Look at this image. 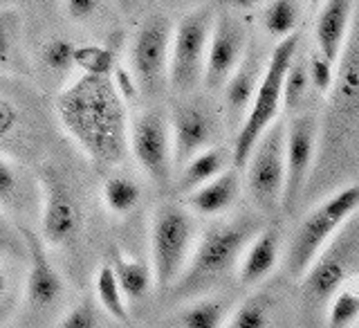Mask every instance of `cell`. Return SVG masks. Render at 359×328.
<instances>
[{
	"label": "cell",
	"mask_w": 359,
	"mask_h": 328,
	"mask_svg": "<svg viewBox=\"0 0 359 328\" xmlns=\"http://www.w3.org/2000/svg\"><path fill=\"white\" fill-rule=\"evenodd\" d=\"M56 115L65 133L97 169H112L126 157V99L110 77H76L56 99Z\"/></svg>",
	"instance_id": "1"
},
{
	"label": "cell",
	"mask_w": 359,
	"mask_h": 328,
	"mask_svg": "<svg viewBox=\"0 0 359 328\" xmlns=\"http://www.w3.org/2000/svg\"><path fill=\"white\" fill-rule=\"evenodd\" d=\"M258 230H261V221L256 216H238L209 225L196 239L187 268L171 286L173 295L198 297L218 286L238 268L247 243L254 239Z\"/></svg>",
	"instance_id": "2"
},
{
	"label": "cell",
	"mask_w": 359,
	"mask_h": 328,
	"mask_svg": "<svg viewBox=\"0 0 359 328\" xmlns=\"http://www.w3.org/2000/svg\"><path fill=\"white\" fill-rule=\"evenodd\" d=\"M196 239V214L187 205L164 202L153 211L149 223V247L153 279L160 290H168L182 275Z\"/></svg>",
	"instance_id": "3"
},
{
	"label": "cell",
	"mask_w": 359,
	"mask_h": 328,
	"mask_svg": "<svg viewBox=\"0 0 359 328\" xmlns=\"http://www.w3.org/2000/svg\"><path fill=\"white\" fill-rule=\"evenodd\" d=\"M297 48H299V34L292 32L278 41L272 56H269L261 81H258V88L252 97V104L241 122L238 135H236V142H233V166L236 169L245 166L256 140L261 138L265 129L276 119L280 104H283V79H285L290 63L294 61Z\"/></svg>",
	"instance_id": "4"
},
{
	"label": "cell",
	"mask_w": 359,
	"mask_h": 328,
	"mask_svg": "<svg viewBox=\"0 0 359 328\" xmlns=\"http://www.w3.org/2000/svg\"><path fill=\"white\" fill-rule=\"evenodd\" d=\"M353 277H359V214L355 211L303 273V299L310 306H323Z\"/></svg>",
	"instance_id": "5"
},
{
	"label": "cell",
	"mask_w": 359,
	"mask_h": 328,
	"mask_svg": "<svg viewBox=\"0 0 359 328\" xmlns=\"http://www.w3.org/2000/svg\"><path fill=\"white\" fill-rule=\"evenodd\" d=\"M359 207V185H351L334 196L323 200L317 209H312L292 236L287 250V270L292 277H303L314 256L330 241V236L341 228L353 211Z\"/></svg>",
	"instance_id": "6"
},
{
	"label": "cell",
	"mask_w": 359,
	"mask_h": 328,
	"mask_svg": "<svg viewBox=\"0 0 359 328\" xmlns=\"http://www.w3.org/2000/svg\"><path fill=\"white\" fill-rule=\"evenodd\" d=\"M213 18H216L213 7L202 5L173 25L171 54H168V86L180 95H191L202 81Z\"/></svg>",
	"instance_id": "7"
},
{
	"label": "cell",
	"mask_w": 359,
	"mask_h": 328,
	"mask_svg": "<svg viewBox=\"0 0 359 328\" xmlns=\"http://www.w3.org/2000/svg\"><path fill=\"white\" fill-rule=\"evenodd\" d=\"M285 131L280 119H274L256 140L245 162V187L254 205L269 214L283 200L285 187Z\"/></svg>",
	"instance_id": "8"
},
{
	"label": "cell",
	"mask_w": 359,
	"mask_h": 328,
	"mask_svg": "<svg viewBox=\"0 0 359 328\" xmlns=\"http://www.w3.org/2000/svg\"><path fill=\"white\" fill-rule=\"evenodd\" d=\"M128 151L155 187H171L175 160L171 119L164 110H142L128 122Z\"/></svg>",
	"instance_id": "9"
},
{
	"label": "cell",
	"mask_w": 359,
	"mask_h": 328,
	"mask_svg": "<svg viewBox=\"0 0 359 328\" xmlns=\"http://www.w3.org/2000/svg\"><path fill=\"white\" fill-rule=\"evenodd\" d=\"M173 22L166 14H151L140 22L128 45L130 72L144 95H160L168 84V54H171Z\"/></svg>",
	"instance_id": "10"
},
{
	"label": "cell",
	"mask_w": 359,
	"mask_h": 328,
	"mask_svg": "<svg viewBox=\"0 0 359 328\" xmlns=\"http://www.w3.org/2000/svg\"><path fill=\"white\" fill-rule=\"evenodd\" d=\"M36 187L41 202V239L54 247L72 243L81 225V211L65 176L56 166L45 164L36 176Z\"/></svg>",
	"instance_id": "11"
},
{
	"label": "cell",
	"mask_w": 359,
	"mask_h": 328,
	"mask_svg": "<svg viewBox=\"0 0 359 328\" xmlns=\"http://www.w3.org/2000/svg\"><path fill=\"white\" fill-rule=\"evenodd\" d=\"M247 50V29L243 22L231 16L229 11H220L213 18L211 37L207 45L205 72L202 84L209 90H218L224 86L229 74L236 70Z\"/></svg>",
	"instance_id": "12"
},
{
	"label": "cell",
	"mask_w": 359,
	"mask_h": 328,
	"mask_svg": "<svg viewBox=\"0 0 359 328\" xmlns=\"http://www.w3.org/2000/svg\"><path fill=\"white\" fill-rule=\"evenodd\" d=\"M171 138L175 166L184 164L191 155L216 144L218 119L202 99L187 97L171 112Z\"/></svg>",
	"instance_id": "13"
},
{
	"label": "cell",
	"mask_w": 359,
	"mask_h": 328,
	"mask_svg": "<svg viewBox=\"0 0 359 328\" xmlns=\"http://www.w3.org/2000/svg\"><path fill=\"white\" fill-rule=\"evenodd\" d=\"M18 234L29 258V270H27V281H25L27 303L36 310H45L61 299L63 279L59 275V270L54 268L52 258L48 254V243L41 239V234L32 232L25 225H20Z\"/></svg>",
	"instance_id": "14"
},
{
	"label": "cell",
	"mask_w": 359,
	"mask_h": 328,
	"mask_svg": "<svg viewBox=\"0 0 359 328\" xmlns=\"http://www.w3.org/2000/svg\"><path fill=\"white\" fill-rule=\"evenodd\" d=\"M314 142H317V126L314 119L303 115L297 117L285 131V187L280 205L285 209L294 207L312 166Z\"/></svg>",
	"instance_id": "15"
},
{
	"label": "cell",
	"mask_w": 359,
	"mask_h": 328,
	"mask_svg": "<svg viewBox=\"0 0 359 328\" xmlns=\"http://www.w3.org/2000/svg\"><path fill=\"white\" fill-rule=\"evenodd\" d=\"M241 194V176L238 169H222L218 176L209 178L207 183L198 185L184 194V205L196 214V216H220L236 202Z\"/></svg>",
	"instance_id": "16"
},
{
	"label": "cell",
	"mask_w": 359,
	"mask_h": 328,
	"mask_svg": "<svg viewBox=\"0 0 359 328\" xmlns=\"http://www.w3.org/2000/svg\"><path fill=\"white\" fill-rule=\"evenodd\" d=\"M263 63L261 54L256 50H245V56L236 70L224 81V108H227L229 122H243L247 108L252 104V97L258 88V81L263 77Z\"/></svg>",
	"instance_id": "17"
},
{
	"label": "cell",
	"mask_w": 359,
	"mask_h": 328,
	"mask_svg": "<svg viewBox=\"0 0 359 328\" xmlns=\"http://www.w3.org/2000/svg\"><path fill=\"white\" fill-rule=\"evenodd\" d=\"M280 254V239L274 228H261L247 243L238 261V281L243 286H256L274 273Z\"/></svg>",
	"instance_id": "18"
},
{
	"label": "cell",
	"mask_w": 359,
	"mask_h": 328,
	"mask_svg": "<svg viewBox=\"0 0 359 328\" xmlns=\"http://www.w3.org/2000/svg\"><path fill=\"white\" fill-rule=\"evenodd\" d=\"M321 11L314 25V37H317L319 52L334 63L339 59L341 45L346 41L348 25H351L353 0H323Z\"/></svg>",
	"instance_id": "19"
},
{
	"label": "cell",
	"mask_w": 359,
	"mask_h": 328,
	"mask_svg": "<svg viewBox=\"0 0 359 328\" xmlns=\"http://www.w3.org/2000/svg\"><path fill=\"white\" fill-rule=\"evenodd\" d=\"M180 176H177V191L189 194L191 189L198 185L207 183L209 178L218 176L222 169H227V155L218 146H207V149L198 151L191 155L184 164H180Z\"/></svg>",
	"instance_id": "20"
},
{
	"label": "cell",
	"mask_w": 359,
	"mask_h": 328,
	"mask_svg": "<svg viewBox=\"0 0 359 328\" xmlns=\"http://www.w3.org/2000/svg\"><path fill=\"white\" fill-rule=\"evenodd\" d=\"M112 270H115L119 286H121L123 295H126V299L130 303L142 301L146 295H149V290L155 284L151 265L146 261H142V258H137V256L126 254V252H119L115 256Z\"/></svg>",
	"instance_id": "21"
},
{
	"label": "cell",
	"mask_w": 359,
	"mask_h": 328,
	"mask_svg": "<svg viewBox=\"0 0 359 328\" xmlns=\"http://www.w3.org/2000/svg\"><path fill=\"white\" fill-rule=\"evenodd\" d=\"M29 205L27 176L22 169L11 162L9 157L0 155V209L5 214H20Z\"/></svg>",
	"instance_id": "22"
},
{
	"label": "cell",
	"mask_w": 359,
	"mask_h": 328,
	"mask_svg": "<svg viewBox=\"0 0 359 328\" xmlns=\"http://www.w3.org/2000/svg\"><path fill=\"white\" fill-rule=\"evenodd\" d=\"M101 200L112 216H128L142 200V187L130 176H110L101 187Z\"/></svg>",
	"instance_id": "23"
},
{
	"label": "cell",
	"mask_w": 359,
	"mask_h": 328,
	"mask_svg": "<svg viewBox=\"0 0 359 328\" xmlns=\"http://www.w3.org/2000/svg\"><path fill=\"white\" fill-rule=\"evenodd\" d=\"M95 292L97 303L108 317L117 322H128V299L117 281V275L112 265H101L95 277Z\"/></svg>",
	"instance_id": "24"
},
{
	"label": "cell",
	"mask_w": 359,
	"mask_h": 328,
	"mask_svg": "<svg viewBox=\"0 0 359 328\" xmlns=\"http://www.w3.org/2000/svg\"><path fill=\"white\" fill-rule=\"evenodd\" d=\"M227 322V303L218 297H200L177 313L175 324L182 328H218Z\"/></svg>",
	"instance_id": "25"
},
{
	"label": "cell",
	"mask_w": 359,
	"mask_h": 328,
	"mask_svg": "<svg viewBox=\"0 0 359 328\" xmlns=\"http://www.w3.org/2000/svg\"><path fill=\"white\" fill-rule=\"evenodd\" d=\"M263 29L269 37L283 39L294 32L299 22V5L297 0H269L263 9Z\"/></svg>",
	"instance_id": "26"
},
{
	"label": "cell",
	"mask_w": 359,
	"mask_h": 328,
	"mask_svg": "<svg viewBox=\"0 0 359 328\" xmlns=\"http://www.w3.org/2000/svg\"><path fill=\"white\" fill-rule=\"evenodd\" d=\"M74 67L81 70V74H97V77H110L115 70V52L106 45L99 43H86L76 45L74 50Z\"/></svg>",
	"instance_id": "27"
},
{
	"label": "cell",
	"mask_w": 359,
	"mask_h": 328,
	"mask_svg": "<svg viewBox=\"0 0 359 328\" xmlns=\"http://www.w3.org/2000/svg\"><path fill=\"white\" fill-rule=\"evenodd\" d=\"M22 20L16 9L0 11V70H7L16 63L20 52Z\"/></svg>",
	"instance_id": "28"
},
{
	"label": "cell",
	"mask_w": 359,
	"mask_h": 328,
	"mask_svg": "<svg viewBox=\"0 0 359 328\" xmlns=\"http://www.w3.org/2000/svg\"><path fill=\"white\" fill-rule=\"evenodd\" d=\"M355 322H359V290L344 286L330 297L328 326L330 328H348Z\"/></svg>",
	"instance_id": "29"
},
{
	"label": "cell",
	"mask_w": 359,
	"mask_h": 328,
	"mask_svg": "<svg viewBox=\"0 0 359 328\" xmlns=\"http://www.w3.org/2000/svg\"><path fill=\"white\" fill-rule=\"evenodd\" d=\"M74 50H76V45L72 41L54 37L43 43L39 56H41L43 67H48V70L56 74H65L74 67Z\"/></svg>",
	"instance_id": "30"
},
{
	"label": "cell",
	"mask_w": 359,
	"mask_h": 328,
	"mask_svg": "<svg viewBox=\"0 0 359 328\" xmlns=\"http://www.w3.org/2000/svg\"><path fill=\"white\" fill-rule=\"evenodd\" d=\"M272 322V315H269V301L265 297H250L243 301L236 313L227 320V326L231 328H265Z\"/></svg>",
	"instance_id": "31"
},
{
	"label": "cell",
	"mask_w": 359,
	"mask_h": 328,
	"mask_svg": "<svg viewBox=\"0 0 359 328\" xmlns=\"http://www.w3.org/2000/svg\"><path fill=\"white\" fill-rule=\"evenodd\" d=\"M308 84H310V77H308L306 63L292 61L283 79V104L287 108H297L308 95Z\"/></svg>",
	"instance_id": "32"
},
{
	"label": "cell",
	"mask_w": 359,
	"mask_h": 328,
	"mask_svg": "<svg viewBox=\"0 0 359 328\" xmlns=\"http://www.w3.org/2000/svg\"><path fill=\"white\" fill-rule=\"evenodd\" d=\"M56 326L59 328H95L99 326V315L93 303L81 301V303H74V306L56 322Z\"/></svg>",
	"instance_id": "33"
},
{
	"label": "cell",
	"mask_w": 359,
	"mask_h": 328,
	"mask_svg": "<svg viewBox=\"0 0 359 328\" xmlns=\"http://www.w3.org/2000/svg\"><path fill=\"white\" fill-rule=\"evenodd\" d=\"M332 65L321 52H314L310 56V63H308V77H310V84L321 90V93H328L332 88Z\"/></svg>",
	"instance_id": "34"
},
{
	"label": "cell",
	"mask_w": 359,
	"mask_h": 328,
	"mask_svg": "<svg viewBox=\"0 0 359 328\" xmlns=\"http://www.w3.org/2000/svg\"><path fill=\"white\" fill-rule=\"evenodd\" d=\"M63 5H65V14L74 22H88L99 14L104 0H63Z\"/></svg>",
	"instance_id": "35"
},
{
	"label": "cell",
	"mask_w": 359,
	"mask_h": 328,
	"mask_svg": "<svg viewBox=\"0 0 359 328\" xmlns=\"http://www.w3.org/2000/svg\"><path fill=\"white\" fill-rule=\"evenodd\" d=\"M18 122H20V115H18L16 104H11L5 97H0V140H5L14 133Z\"/></svg>",
	"instance_id": "36"
},
{
	"label": "cell",
	"mask_w": 359,
	"mask_h": 328,
	"mask_svg": "<svg viewBox=\"0 0 359 328\" xmlns=\"http://www.w3.org/2000/svg\"><path fill=\"white\" fill-rule=\"evenodd\" d=\"M11 236H14V228L7 221V214L0 209V250H7L11 245Z\"/></svg>",
	"instance_id": "37"
},
{
	"label": "cell",
	"mask_w": 359,
	"mask_h": 328,
	"mask_svg": "<svg viewBox=\"0 0 359 328\" xmlns=\"http://www.w3.org/2000/svg\"><path fill=\"white\" fill-rule=\"evenodd\" d=\"M115 3H117V7L123 16H135L142 9L144 0H115Z\"/></svg>",
	"instance_id": "38"
},
{
	"label": "cell",
	"mask_w": 359,
	"mask_h": 328,
	"mask_svg": "<svg viewBox=\"0 0 359 328\" xmlns=\"http://www.w3.org/2000/svg\"><path fill=\"white\" fill-rule=\"evenodd\" d=\"M7 288H9V281H7V275H5V270L0 268V301L5 299L7 295Z\"/></svg>",
	"instance_id": "39"
},
{
	"label": "cell",
	"mask_w": 359,
	"mask_h": 328,
	"mask_svg": "<svg viewBox=\"0 0 359 328\" xmlns=\"http://www.w3.org/2000/svg\"><path fill=\"white\" fill-rule=\"evenodd\" d=\"M310 3H312V5H321V3H323V0H310Z\"/></svg>",
	"instance_id": "40"
},
{
	"label": "cell",
	"mask_w": 359,
	"mask_h": 328,
	"mask_svg": "<svg viewBox=\"0 0 359 328\" xmlns=\"http://www.w3.org/2000/svg\"><path fill=\"white\" fill-rule=\"evenodd\" d=\"M241 3H247V0H241Z\"/></svg>",
	"instance_id": "41"
}]
</instances>
